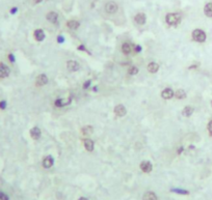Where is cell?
Segmentation results:
<instances>
[{
	"instance_id": "obj_26",
	"label": "cell",
	"mask_w": 212,
	"mask_h": 200,
	"mask_svg": "<svg viewBox=\"0 0 212 200\" xmlns=\"http://www.w3.org/2000/svg\"><path fill=\"white\" fill-rule=\"evenodd\" d=\"M138 73V69L136 66H131L129 69V74L130 75H136Z\"/></svg>"
},
{
	"instance_id": "obj_2",
	"label": "cell",
	"mask_w": 212,
	"mask_h": 200,
	"mask_svg": "<svg viewBox=\"0 0 212 200\" xmlns=\"http://www.w3.org/2000/svg\"><path fill=\"white\" fill-rule=\"evenodd\" d=\"M192 38L195 41H199V43H203V41H206V33L201 30V29H195L192 32Z\"/></svg>"
},
{
	"instance_id": "obj_11",
	"label": "cell",
	"mask_w": 212,
	"mask_h": 200,
	"mask_svg": "<svg viewBox=\"0 0 212 200\" xmlns=\"http://www.w3.org/2000/svg\"><path fill=\"white\" fill-rule=\"evenodd\" d=\"M126 108L124 107L123 105H118L115 108V113L118 115V116H120V117H122V116H124L126 114Z\"/></svg>"
},
{
	"instance_id": "obj_22",
	"label": "cell",
	"mask_w": 212,
	"mask_h": 200,
	"mask_svg": "<svg viewBox=\"0 0 212 200\" xmlns=\"http://www.w3.org/2000/svg\"><path fill=\"white\" fill-rule=\"evenodd\" d=\"M192 112H194V108L190 107V106H187V107H185L183 110H182V115L188 117V116H190L192 114Z\"/></svg>"
},
{
	"instance_id": "obj_21",
	"label": "cell",
	"mask_w": 212,
	"mask_h": 200,
	"mask_svg": "<svg viewBox=\"0 0 212 200\" xmlns=\"http://www.w3.org/2000/svg\"><path fill=\"white\" fill-rule=\"evenodd\" d=\"M68 27L70 29H74V30H76V29L79 27V22L76 21V20H70L68 22Z\"/></svg>"
},
{
	"instance_id": "obj_8",
	"label": "cell",
	"mask_w": 212,
	"mask_h": 200,
	"mask_svg": "<svg viewBox=\"0 0 212 200\" xmlns=\"http://www.w3.org/2000/svg\"><path fill=\"white\" fill-rule=\"evenodd\" d=\"M175 95V93H174V91L171 89V88H165L163 91L161 92V96L163 99H165V100H169V99H172L173 96Z\"/></svg>"
},
{
	"instance_id": "obj_27",
	"label": "cell",
	"mask_w": 212,
	"mask_h": 200,
	"mask_svg": "<svg viewBox=\"0 0 212 200\" xmlns=\"http://www.w3.org/2000/svg\"><path fill=\"white\" fill-rule=\"evenodd\" d=\"M0 200H9V197L5 194L4 192L0 191Z\"/></svg>"
},
{
	"instance_id": "obj_28",
	"label": "cell",
	"mask_w": 212,
	"mask_h": 200,
	"mask_svg": "<svg viewBox=\"0 0 212 200\" xmlns=\"http://www.w3.org/2000/svg\"><path fill=\"white\" fill-rule=\"evenodd\" d=\"M5 108H6V102L1 101L0 102V109H1V110H4Z\"/></svg>"
},
{
	"instance_id": "obj_25",
	"label": "cell",
	"mask_w": 212,
	"mask_h": 200,
	"mask_svg": "<svg viewBox=\"0 0 212 200\" xmlns=\"http://www.w3.org/2000/svg\"><path fill=\"white\" fill-rule=\"evenodd\" d=\"M172 192L179 193V194H183V195L188 194V191H186V190H180V189H172Z\"/></svg>"
},
{
	"instance_id": "obj_31",
	"label": "cell",
	"mask_w": 212,
	"mask_h": 200,
	"mask_svg": "<svg viewBox=\"0 0 212 200\" xmlns=\"http://www.w3.org/2000/svg\"><path fill=\"white\" fill-rule=\"evenodd\" d=\"M208 131H209V133L212 135V120L208 124Z\"/></svg>"
},
{
	"instance_id": "obj_29",
	"label": "cell",
	"mask_w": 212,
	"mask_h": 200,
	"mask_svg": "<svg viewBox=\"0 0 212 200\" xmlns=\"http://www.w3.org/2000/svg\"><path fill=\"white\" fill-rule=\"evenodd\" d=\"M90 80H89V81H86L85 83H84V85H83V88L84 89H87L90 87Z\"/></svg>"
},
{
	"instance_id": "obj_14",
	"label": "cell",
	"mask_w": 212,
	"mask_h": 200,
	"mask_svg": "<svg viewBox=\"0 0 212 200\" xmlns=\"http://www.w3.org/2000/svg\"><path fill=\"white\" fill-rule=\"evenodd\" d=\"M57 19H58V16L55 12H50L49 14L47 15V20L49 22H51V23L55 24L57 22Z\"/></svg>"
},
{
	"instance_id": "obj_17",
	"label": "cell",
	"mask_w": 212,
	"mask_h": 200,
	"mask_svg": "<svg viewBox=\"0 0 212 200\" xmlns=\"http://www.w3.org/2000/svg\"><path fill=\"white\" fill-rule=\"evenodd\" d=\"M204 12H205V15H206L207 17L212 18V2L207 3V4L205 5V7H204Z\"/></svg>"
},
{
	"instance_id": "obj_4",
	"label": "cell",
	"mask_w": 212,
	"mask_h": 200,
	"mask_svg": "<svg viewBox=\"0 0 212 200\" xmlns=\"http://www.w3.org/2000/svg\"><path fill=\"white\" fill-rule=\"evenodd\" d=\"M9 73H11V70H9V67L6 66V64L0 62V79H3V78H6Z\"/></svg>"
},
{
	"instance_id": "obj_1",
	"label": "cell",
	"mask_w": 212,
	"mask_h": 200,
	"mask_svg": "<svg viewBox=\"0 0 212 200\" xmlns=\"http://www.w3.org/2000/svg\"><path fill=\"white\" fill-rule=\"evenodd\" d=\"M181 21V15L180 14H168L166 15V22L168 25L175 26L180 23Z\"/></svg>"
},
{
	"instance_id": "obj_20",
	"label": "cell",
	"mask_w": 212,
	"mask_h": 200,
	"mask_svg": "<svg viewBox=\"0 0 212 200\" xmlns=\"http://www.w3.org/2000/svg\"><path fill=\"white\" fill-rule=\"evenodd\" d=\"M159 70V66L156 62H151L148 66V71L150 73H156Z\"/></svg>"
},
{
	"instance_id": "obj_19",
	"label": "cell",
	"mask_w": 212,
	"mask_h": 200,
	"mask_svg": "<svg viewBox=\"0 0 212 200\" xmlns=\"http://www.w3.org/2000/svg\"><path fill=\"white\" fill-rule=\"evenodd\" d=\"M131 50H132V47L131 45L128 44V43H124L123 46H122V51L124 54H130L131 53Z\"/></svg>"
},
{
	"instance_id": "obj_24",
	"label": "cell",
	"mask_w": 212,
	"mask_h": 200,
	"mask_svg": "<svg viewBox=\"0 0 212 200\" xmlns=\"http://www.w3.org/2000/svg\"><path fill=\"white\" fill-rule=\"evenodd\" d=\"M82 133L84 134V135H90L93 133V128L90 127V125H86V127H84L83 129H82Z\"/></svg>"
},
{
	"instance_id": "obj_10",
	"label": "cell",
	"mask_w": 212,
	"mask_h": 200,
	"mask_svg": "<svg viewBox=\"0 0 212 200\" xmlns=\"http://www.w3.org/2000/svg\"><path fill=\"white\" fill-rule=\"evenodd\" d=\"M134 20L138 25H143L146 23V15L142 14V12H139V14L135 16Z\"/></svg>"
},
{
	"instance_id": "obj_3",
	"label": "cell",
	"mask_w": 212,
	"mask_h": 200,
	"mask_svg": "<svg viewBox=\"0 0 212 200\" xmlns=\"http://www.w3.org/2000/svg\"><path fill=\"white\" fill-rule=\"evenodd\" d=\"M105 11L108 12V14H115V12H118V4L113 1L107 2L105 5Z\"/></svg>"
},
{
	"instance_id": "obj_30",
	"label": "cell",
	"mask_w": 212,
	"mask_h": 200,
	"mask_svg": "<svg viewBox=\"0 0 212 200\" xmlns=\"http://www.w3.org/2000/svg\"><path fill=\"white\" fill-rule=\"evenodd\" d=\"M8 59H9V61L11 62H15V57H14V55L11 53V54H8Z\"/></svg>"
},
{
	"instance_id": "obj_34",
	"label": "cell",
	"mask_w": 212,
	"mask_h": 200,
	"mask_svg": "<svg viewBox=\"0 0 212 200\" xmlns=\"http://www.w3.org/2000/svg\"><path fill=\"white\" fill-rule=\"evenodd\" d=\"M17 7H13L12 9H11V14H16V12H17Z\"/></svg>"
},
{
	"instance_id": "obj_36",
	"label": "cell",
	"mask_w": 212,
	"mask_h": 200,
	"mask_svg": "<svg viewBox=\"0 0 212 200\" xmlns=\"http://www.w3.org/2000/svg\"><path fill=\"white\" fill-rule=\"evenodd\" d=\"M79 200H89V199H87V198H84V197H81Z\"/></svg>"
},
{
	"instance_id": "obj_15",
	"label": "cell",
	"mask_w": 212,
	"mask_h": 200,
	"mask_svg": "<svg viewBox=\"0 0 212 200\" xmlns=\"http://www.w3.org/2000/svg\"><path fill=\"white\" fill-rule=\"evenodd\" d=\"M70 103H71V99H68V100L58 99L55 101V106H57V107H64V106H66V105H69Z\"/></svg>"
},
{
	"instance_id": "obj_35",
	"label": "cell",
	"mask_w": 212,
	"mask_h": 200,
	"mask_svg": "<svg viewBox=\"0 0 212 200\" xmlns=\"http://www.w3.org/2000/svg\"><path fill=\"white\" fill-rule=\"evenodd\" d=\"M34 1L35 3H40L41 1H43V0H34Z\"/></svg>"
},
{
	"instance_id": "obj_6",
	"label": "cell",
	"mask_w": 212,
	"mask_h": 200,
	"mask_svg": "<svg viewBox=\"0 0 212 200\" xmlns=\"http://www.w3.org/2000/svg\"><path fill=\"white\" fill-rule=\"evenodd\" d=\"M48 83V78L46 75H44V74H42V75H39L37 77V81H35V84L38 86H43L45 84H47Z\"/></svg>"
},
{
	"instance_id": "obj_18",
	"label": "cell",
	"mask_w": 212,
	"mask_h": 200,
	"mask_svg": "<svg viewBox=\"0 0 212 200\" xmlns=\"http://www.w3.org/2000/svg\"><path fill=\"white\" fill-rule=\"evenodd\" d=\"M142 200H157V196L155 195L154 192H147L143 195Z\"/></svg>"
},
{
	"instance_id": "obj_12",
	"label": "cell",
	"mask_w": 212,
	"mask_h": 200,
	"mask_svg": "<svg viewBox=\"0 0 212 200\" xmlns=\"http://www.w3.org/2000/svg\"><path fill=\"white\" fill-rule=\"evenodd\" d=\"M34 38L38 41H42L45 38V32L42 30V29H37V30L34 31Z\"/></svg>"
},
{
	"instance_id": "obj_32",
	"label": "cell",
	"mask_w": 212,
	"mask_h": 200,
	"mask_svg": "<svg viewBox=\"0 0 212 200\" xmlns=\"http://www.w3.org/2000/svg\"><path fill=\"white\" fill-rule=\"evenodd\" d=\"M57 41H58V43H63V41H64L63 35H59V37H57Z\"/></svg>"
},
{
	"instance_id": "obj_13",
	"label": "cell",
	"mask_w": 212,
	"mask_h": 200,
	"mask_svg": "<svg viewBox=\"0 0 212 200\" xmlns=\"http://www.w3.org/2000/svg\"><path fill=\"white\" fill-rule=\"evenodd\" d=\"M54 163V160L53 158H52L51 156H48L44 159L43 161V166L45 167V168H50V167H52V165H53Z\"/></svg>"
},
{
	"instance_id": "obj_23",
	"label": "cell",
	"mask_w": 212,
	"mask_h": 200,
	"mask_svg": "<svg viewBox=\"0 0 212 200\" xmlns=\"http://www.w3.org/2000/svg\"><path fill=\"white\" fill-rule=\"evenodd\" d=\"M175 96L177 99H179V100L185 99V98H186V92H185L183 89H179V90H177V91H176Z\"/></svg>"
},
{
	"instance_id": "obj_9",
	"label": "cell",
	"mask_w": 212,
	"mask_h": 200,
	"mask_svg": "<svg viewBox=\"0 0 212 200\" xmlns=\"http://www.w3.org/2000/svg\"><path fill=\"white\" fill-rule=\"evenodd\" d=\"M30 136H31L32 139L38 140L39 138L41 137V130L39 128H37V127L32 128L30 130Z\"/></svg>"
},
{
	"instance_id": "obj_5",
	"label": "cell",
	"mask_w": 212,
	"mask_h": 200,
	"mask_svg": "<svg viewBox=\"0 0 212 200\" xmlns=\"http://www.w3.org/2000/svg\"><path fill=\"white\" fill-rule=\"evenodd\" d=\"M139 167H141L142 171L146 172V173H149L152 171L153 169V166L151 162H149V161H143V162L141 163V165H139Z\"/></svg>"
},
{
	"instance_id": "obj_7",
	"label": "cell",
	"mask_w": 212,
	"mask_h": 200,
	"mask_svg": "<svg viewBox=\"0 0 212 200\" xmlns=\"http://www.w3.org/2000/svg\"><path fill=\"white\" fill-rule=\"evenodd\" d=\"M67 67H68V70L71 71V72H76V71L79 70V64H78L77 61H75V60H69L67 63Z\"/></svg>"
},
{
	"instance_id": "obj_33",
	"label": "cell",
	"mask_w": 212,
	"mask_h": 200,
	"mask_svg": "<svg viewBox=\"0 0 212 200\" xmlns=\"http://www.w3.org/2000/svg\"><path fill=\"white\" fill-rule=\"evenodd\" d=\"M134 50H135V52H141V51H142V48L139 47V46H135V47H134Z\"/></svg>"
},
{
	"instance_id": "obj_16",
	"label": "cell",
	"mask_w": 212,
	"mask_h": 200,
	"mask_svg": "<svg viewBox=\"0 0 212 200\" xmlns=\"http://www.w3.org/2000/svg\"><path fill=\"white\" fill-rule=\"evenodd\" d=\"M83 143H84V146H85V148H86V150H89V151H93L94 150V142H93V140L84 139Z\"/></svg>"
},
{
	"instance_id": "obj_37",
	"label": "cell",
	"mask_w": 212,
	"mask_h": 200,
	"mask_svg": "<svg viewBox=\"0 0 212 200\" xmlns=\"http://www.w3.org/2000/svg\"><path fill=\"white\" fill-rule=\"evenodd\" d=\"M211 105H212V102H211Z\"/></svg>"
}]
</instances>
